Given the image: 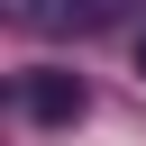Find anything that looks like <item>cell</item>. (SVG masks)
Segmentation results:
<instances>
[{"label":"cell","instance_id":"6da1fadb","mask_svg":"<svg viewBox=\"0 0 146 146\" xmlns=\"http://www.w3.org/2000/svg\"><path fill=\"white\" fill-rule=\"evenodd\" d=\"M82 100H91V91H82L73 73H27V82H18V110H27L36 128H73Z\"/></svg>","mask_w":146,"mask_h":146},{"label":"cell","instance_id":"7a4b0ae2","mask_svg":"<svg viewBox=\"0 0 146 146\" xmlns=\"http://www.w3.org/2000/svg\"><path fill=\"white\" fill-rule=\"evenodd\" d=\"M18 18L27 27H100V18H119V0H18Z\"/></svg>","mask_w":146,"mask_h":146},{"label":"cell","instance_id":"3957f363","mask_svg":"<svg viewBox=\"0 0 146 146\" xmlns=\"http://www.w3.org/2000/svg\"><path fill=\"white\" fill-rule=\"evenodd\" d=\"M137 73H146V27H137Z\"/></svg>","mask_w":146,"mask_h":146}]
</instances>
